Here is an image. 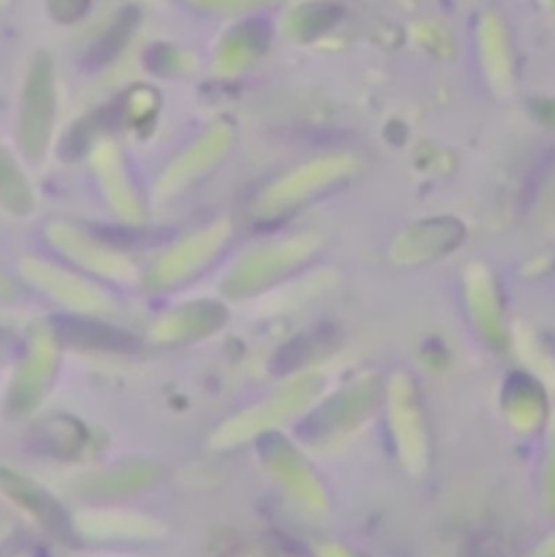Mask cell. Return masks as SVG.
I'll return each instance as SVG.
<instances>
[{
    "label": "cell",
    "mask_w": 555,
    "mask_h": 557,
    "mask_svg": "<svg viewBox=\"0 0 555 557\" xmlns=\"http://www.w3.org/2000/svg\"><path fill=\"white\" fill-rule=\"evenodd\" d=\"M351 172V161L349 159H323V161H314L306 168L295 170L293 174L284 176L274 189L268 194V198H272V202H293L299 198H306L308 194L317 191L323 185H330L332 181L345 176Z\"/></svg>",
    "instance_id": "6da1fadb"
},
{
    "label": "cell",
    "mask_w": 555,
    "mask_h": 557,
    "mask_svg": "<svg viewBox=\"0 0 555 557\" xmlns=\"http://www.w3.org/2000/svg\"><path fill=\"white\" fill-rule=\"evenodd\" d=\"M229 141H231V133L224 128L205 137L194 150H189L192 154H185L183 159H178L176 168L172 165V170L163 176L159 191H174V185L187 183L189 178L205 172L202 168L211 165L215 159H220L224 154V150L229 148Z\"/></svg>",
    "instance_id": "7a4b0ae2"
},
{
    "label": "cell",
    "mask_w": 555,
    "mask_h": 557,
    "mask_svg": "<svg viewBox=\"0 0 555 557\" xmlns=\"http://www.w3.org/2000/svg\"><path fill=\"white\" fill-rule=\"evenodd\" d=\"M189 2L205 7V9H213V11H242V9L261 7L268 2H276V0H189Z\"/></svg>",
    "instance_id": "3957f363"
},
{
    "label": "cell",
    "mask_w": 555,
    "mask_h": 557,
    "mask_svg": "<svg viewBox=\"0 0 555 557\" xmlns=\"http://www.w3.org/2000/svg\"><path fill=\"white\" fill-rule=\"evenodd\" d=\"M148 2H159V0H148Z\"/></svg>",
    "instance_id": "277c9868"
}]
</instances>
